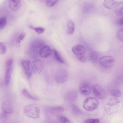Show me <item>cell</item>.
I'll list each match as a JSON object with an SVG mask.
<instances>
[{
	"instance_id": "6da1fadb",
	"label": "cell",
	"mask_w": 123,
	"mask_h": 123,
	"mask_svg": "<svg viewBox=\"0 0 123 123\" xmlns=\"http://www.w3.org/2000/svg\"><path fill=\"white\" fill-rule=\"evenodd\" d=\"M23 111L26 116L32 118H37L40 117V109L35 104L26 106L24 109Z\"/></svg>"
},
{
	"instance_id": "7a4b0ae2",
	"label": "cell",
	"mask_w": 123,
	"mask_h": 123,
	"mask_svg": "<svg viewBox=\"0 0 123 123\" xmlns=\"http://www.w3.org/2000/svg\"><path fill=\"white\" fill-rule=\"evenodd\" d=\"M99 103L95 98L89 97L84 100L83 104V107L88 111H92L96 109L98 107Z\"/></svg>"
},
{
	"instance_id": "3957f363",
	"label": "cell",
	"mask_w": 123,
	"mask_h": 123,
	"mask_svg": "<svg viewBox=\"0 0 123 123\" xmlns=\"http://www.w3.org/2000/svg\"><path fill=\"white\" fill-rule=\"evenodd\" d=\"M92 90L94 96L100 100L104 99L106 97V93L105 91L99 86L94 84L92 86Z\"/></svg>"
},
{
	"instance_id": "277c9868",
	"label": "cell",
	"mask_w": 123,
	"mask_h": 123,
	"mask_svg": "<svg viewBox=\"0 0 123 123\" xmlns=\"http://www.w3.org/2000/svg\"><path fill=\"white\" fill-rule=\"evenodd\" d=\"M115 59L112 56H105L101 57L99 60L101 65L106 68H109L112 66L115 62Z\"/></svg>"
},
{
	"instance_id": "5b68a950",
	"label": "cell",
	"mask_w": 123,
	"mask_h": 123,
	"mask_svg": "<svg viewBox=\"0 0 123 123\" xmlns=\"http://www.w3.org/2000/svg\"><path fill=\"white\" fill-rule=\"evenodd\" d=\"M43 67V63L41 60H37L31 64V70L35 74H40L42 70Z\"/></svg>"
},
{
	"instance_id": "8992f818",
	"label": "cell",
	"mask_w": 123,
	"mask_h": 123,
	"mask_svg": "<svg viewBox=\"0 0 123 123\" xmlns=\"http://www.w3.org/2000/svg\"><path fill=\"white\" fill-rule=\"evenodd\" d=\"M21 64L26 77L28 79H29L32 74L31 62L28 61L23 60L21 61Z\"/></svg>"
},
{
	"instance_id": "52a82bcc",
	"label": "cell",
	"mask_w": 123,
	"mask_h": 123,
	"mask_svg": "<svg viewBox=\"0 0 123 123\" xmlns=\"http://www.w3.org/2000/svg\"><path fill=\"white\" fill-rule=\"evenodd\" d=\"M79 91L80 93L84 96L89 95L91 92V88L90 84L87 82H82L80 85Z\"/></svg>"
},
{
	"instance_id": "ba28073f",
	"label": "cell",
	"mask_w": 123,
	"mask_h": 123,
	"mask_svg": "<svg viewBox=\"0 0 123 123\" xmlns=\"http://www.w3.org/2000/svg\"><path fill=\"white\" fill-rule=\"evenodd\" d=\"M39 53L40 56L42 57L46 58L51 55L52 51L49 46L48 45H44L41 47Z\"/></svg>"
},
{
	"instance_id": "9c48e42d",
	"label": "cell",
	"mask_w": 123,
	"mask_h": 123,
	"mask_svg": "<svg viewBox=\"0 0 123 123\" xmlns=\"http://www.w3.org/2000/svg\"><path fill=\"white\" fill-rule=\"evenodd\" d=\"M1 108L3 114L6 115L13 112L14 109L11 104L8 102H3L2 104Z\"/></svg>"
},
{
	"instance_id": "30bf717a",
	"label": "cell",
	"mask_w": 123,
	"mask_h": 123,
	"mask_svg": "<svg viewBox=\"0 0 123 123\" xmlns=\"http://www.w3.org/2000/svg\"><path fill=\"white\" fill-rule=\"evenodd\" d=\"M68 74L64 69H61L57 73L56 76V80L57 82L62 83L65 82L67 78Z\"/></svg>"
},
{
	"instance_id": "8fae6325",
	"label": "cell",
	"mask_w": 123,
	"mask_h": 123,
	"mask_svg": "<svg viewBox=\"0 0 123 123\" xmlns=\"http://www.w3.org/2000/svg\"><path fill=\"white\" fill-rule=\"evenodd\" d=\"M72 51L77 56L83 55L85 52L86 49L83 46L78 45L72 48Z\"/></svg>"
},
{
	"instance_id": "7c38bea8",
	"label": "cell",
	"mask_w": 123,
	"mask_h": 123,
	"mask_svg": "<svg viewBox=\"0 0 123 123\" xmlns=\"http://www.w3.org/2000/svg\"><path fill=\"white\" fill-rule=\"evenodd\" d=\"M21 3L19 0H10L9 2V6L12 10L16 11L18 10L20 8Z\"/></svg>"
},
{
	"instance_id": "4fadbf2b",
	"label": "cell",
	"mask_w": 123,
	"mask_h": 123,
	"mask_svg": "<svg viewBox=\"0 0 123 123\" xmlns=\"http://www.w3.org/2000/svg\"><path fill=\"white\" fill-rule=\"evenodd\" d=\"M118 3L117 1L116 0H105L103 5L106 8L111 9L115 8Z\"/></svg>"
},
{
	"instance_id": "5bb4252c",
	"label": "cell",
	"mask_w": 123,
	"mask_h": 123,
	"mask_svg": "<svg viewBox=\"0 0 123 123\" xmlns=\"http://www.w3.org/2000/svg\"><path fill=\"white\" fill-rule=\"evenodd\" d=\"M99 53L96 51L91 52L89 55V59L92 62L96 63L99 61Z\"/></svg>"
},
{
	"instance_id": "9a60e30c",
	"label": "cell",
	"mask_w": 123,
	"mask_h": 123,
	"mask_svg": "<svg viewBox=\"0 0 123 123\" xmlns=\"http://www.w3.org/2000/svg\"><path fill=\"white\" fill-rule=\"evenodd\" d=\"M115 13L118 16L123 15V1H121L118 3L115 8Z\"/></svg>"
},
{
	"instance_id": "2e32d148",
	"label": "cell",
	"mask_w": 123,
	"mask_h": 123,
	"mask_svg": "<svg viewBox=\"0 0 123 123\" xmlns=\"http://www.w3.org/2000/svg\"><path fill=\"white\" fill-rule=\"evenodd\" d=\"M12 66H6L5 74V83L6 85H8L11 77Z\"/></svg>"
},
{
	"instance_id": "e0dca14e",
	"label": "cell",
	"mask_w": 123,
	"mask_h": 123,
	"mask_svg": "<svg viewBox=\"0 0 123 123\" xmlns=\"http://www.w3.org/2000/svg\"><path fill=\"white\" fill-rule=\"evenodd\" d=\"M44 44V42L41 40L37 39L34 40L31 44V47L33 49H36L41 47Z\"/></svg>"
},
{
	"instance_id": "ac0fdd59",
	"label": "cell",
	"mask_w": 123,
	"mask_h": 123,
	"mask_svg": "<svg viewBox=\"0 0 123 123\" xmlns=\"http://www.w3.org/2000/svg\"><path fill=\"white\" fill-rule=\"evenodd\" d=\"M75 30V25L73 21L71 20H69L67 23V30L68 33L71 34Z\"/></svg>"
},
{
	"instance_id": "d6986e66",
	"label": "cell",
	"mask_w": 123,
	"mask_h": 123,
	"mask_svg": "<svg viewBox=\"0 0 123 123\" xmlns=\"http://www.w3.org/2000/svg\"><path fill=\"white\" fill-rule=\"evenodd\" d=\"M22 93L24 96L28 99L34 100H38V98L31 95L26 89H23Z\"/></svg>"
},
{
	"instance_id": "ffe728a7",
	"label": "cell",
	"mask_w": 123,
	"mask_h": 123,
	"mask_svg": "<svg viewBox=\"0 0 123 123\" xmlns=\"http://www.w3.org/2000/svg\"><path fill=\"white\" fill-rule=\"evenodd\" d=\"M26 35V33L24 32H22L18 36L16 41V45L17 47L20 46L21 41L25 38Z\"/></svg>"
},
{
	"instance_id": "44dd1931",
	"label": "cell",
	"mask_w": 123,
	"mask_h": 123,
	"mask_svg": "<svg viewBox=\"0 0 123 123\" xmlns=\"http://www.w3.org/2000/svg\"><path fill=\"white\" fill-rule=\"evenodd\" d=\"M110 93L111 96L116 98L119 97L121 95V92L120 90L118 89L112 90Z\"/></svg>"
},
{
	"instance_id": "7402d4cb",
	"label": "cell",
	"mask_w": 123,
	"mask_h": 123,
	"mask_svg": "<svg viewBox=\"0 0 123 123\" xmlns=\"http://www.w3.org/2000/svg\"><path fill=\"white\" fill-rule=\"evenodd\" d=\"M77 95V92L75 90L70 91L67 93L66 97L69 99H73L75 98Z\"/></svg>"
},
{
	"instance_id": "603a6c76",
	"label": "cell",
	"mask_w": 123,
	"mask_h": 123,
	"mask_svg": "<svg viewBox=\"0 0 123 123\" xmlns=\"http://www.w3.org/2000/svg\"><path fill=\"white\" fill-rule=\"evenodd\" d=\"M57 119L59 123H70L69 120L67 118L62 115L58 116Z\"/></svg>"
},
{
	"instance_id": "cb8c5ba5",
	"label": "cell",
	"mask_w": 123,
	"mask_h": 123,
	"mask_svg": "<svg viewBox=\"0 0 123 123\" xmlns=\"http://www.w3.org/2000/svg\"><path fill=\"white\" fill-rule=\"evenodd\" d=\"M7 22L6 18V17H2L0 18V29H3L6 26Z\"/></svg>"
},
{
	"instance_id": "d4e9b609",
	"label": "cell",
	"mask_w": 123,
	"mask_h": 123,
	"mask_svg": "<svg viewBox=\"0 0 123 123\" xmlns=\"http://www.w3.org/2000/svg\"><path fill=\"white\" fill-rule=\"evenodd\" d=\"M29 27L34 30L37 33L39 34H41L43 33L45 31V29L42 27H34L31 25L29 26Z\"/></svg>"
},
{
	"instance_id": "484cf974",
	"label": "cell",
	"mask_w": 123,
	"mask_h": 123,
	"mask_svg": "<svg viewBox=\"0 0 123 123\" xmlns=\"http://www.w3.org/2000/svg\"><path fill=\"white\" fill-rule=\"evenodd\" d=\"M7 51V48L5 43L0 42V53L1 55L5 54Z\"/></svg>"
},
{
	"instance_id": "4316f807",
	"label": "cell",
	"mask_w": 123,
	"mask_h": 123,
	"mask_svg": "<svg viewBox=\"0 0 123 123\" xmlns=\"http://www.w3.org/2000/svg\"><path fill=\"white\" fill-rule=\"evenodd\" d=\"M117 35L119 40L123 43V28H120L118 30Z\"/></svg>"
},
{
	"instance_id": "83f0119b",
	"label": "cell",
	"mask_w": 123,
	"mask_h": 123,
	"mask_svg": "<svg viewBox=\"0 0 123 123\" xmlns=\"http://www.w3.org/2000/svg\"><path fill=\"white\" fill-rule=\"evenodd\" d=\"M53 51L54 56L56 60L60 63H63L64 61L61 57L58 52L55 49L53 50Z\"/></svg>"
},
{
	"instance_id": "f1b7e54d",
	"label": "cell",
	"mask_w": 123,
	"mask_h": 123,
	"mask_svg": "<svg viewBox=\"0 0 123 123\" xmlns=\"http://www.w3.org/2000/svg\"><path fill=\"white\" fill-rule=\"evenodd\" d=\"M99 120L98 118H89L85 120L84 123H99Z\"/></svg>"
},
{
	"instance_id": "f546056e",
	"label": "cell",
	"mask_w": 123,
	"mask_h": 123,
	"mask_svg": "<svg viewBox=\"0 0 123 123\" xmlns=\"http://www.w3.org/2000/svg\"><path fill=\"white\" fill-rule=\"evenodd\" d=\"M58 1V0H47L46 2V5L48 7H52L54 6Z\"/></svg>"
},
{
	"instance_id": "4dcf8cb0",
	"label": "cell",
	"mask_w": 123,
	"mask_h": 123,
	"mask_svg": "<svg viewBox=\"0 0 123 123\" xmlns=\"http://www.w3.org/2000/svg\"><path fill=\"white\" fill-rule=\"evenodd\" d=\"M72 108L73 112L74 113L78 114L81 113L80 110L77 106L74 105H73Z\"/></svg>"
},
{
	"instance_id": "1f68e13d",
	"label": "cell",
	"mask_w": 123,
	"mask_h": 123,
	"mask_svg": "<svg viewBox=\"0 0 123 123\" xmlns=\"http://www.w3.org/2000/svg\"><path fill=\"white\" fill-rule=\"evenodd\" d=\"M13 63L12 59L11 58L8 59L6 62V66H12Z\"/></svg>"
},
{
	"instance_id": "d6a6232c",
	"label": "cell",
	"mask_w": 123,
	"mask_h": 123,
	"mask_svg": "<svg viewBox=\"0 0 123 123\" xmlns=\"http://www.w3.org/2000/svg\"><path fill=\"white\" fill-rule=\"evenodd\" d=\"M77 57L79 60L81 62H84L86 60V59L85 56L83 55L77 56Z\"/></svg>"
},
{
	"instance_id": "836d02e7",
	"label": "cell",
	"mask_w": 123,
	"mask_h": 123,
	"mask_svg": "<svg viewBox=\"0 0 123 123\" xmlns=\"http://www.w3.org/2000/svg\"><path fill=\"white\" fill-rule=\"evenodd\" d=\"M118 23L119 25L123 26V17L119 19L118 21Z\"/></svg>"
}]
</instances>
